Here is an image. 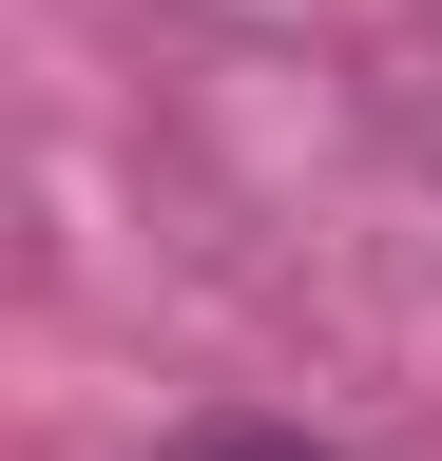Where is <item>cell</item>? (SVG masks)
I'll return each mask as SVG.
<instances>
[{"mask_svg": "<svg viewBox=\"0 0 442 461\" xmlns=\"http://www.w3.org/2000/svg\"><path fill=\"white\" fill-rule=\"evenodd\" d=\"M174 461H308V442H269V423H212V442H174Z\"/></svg>", "mask_w": 442, "mask_h": 461, "instance_id": "1", "label": "cell"}]
</instances>
